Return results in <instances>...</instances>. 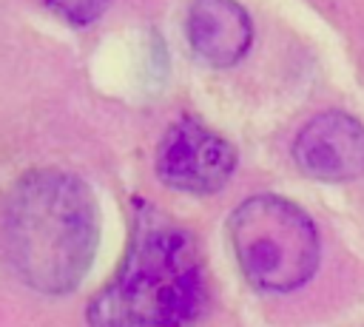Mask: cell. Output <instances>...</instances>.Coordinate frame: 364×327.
Returning a JSON list of instances; mask_svg holds the SVG:
<instances>
[{
  "instance_id": "6da1fadb",
  "label": "cell",
  "mask_w": 364,
  "mask_h": 327,
  "mask_svg": "<svg viewBox=\"0 0 364 327\" xmlns=\"http://www.w3.org/2000/svg\"><path fill=\"white\" fill-rule=\"evenodd\" d=\"M100 242L91 188L65 171H31L14 182L0 210L9 267L40 293H71L88 273Z\"/></svg>"
},
{
  "instance_id": "7a4b0ae2",
  "label": "cell",
  "mask_w": 364,
  "mask_h": 327,
  "mask_svg": "<svg viewBox=\"0 0 364 327\" xmlns=\"http://www.w3.org/2000/svg\"><path fill=\"white\" fill-rule=\"evenodd\" d=\"M205 264L191 230L139 202L114 279L91 299V327H193L205 307Z\"/></svg>"
},
{
  "instance_id": "3957f363",
  "label": "cell",
  "mask_w": 364,
  "mask_h": 327,
  "mask_svg": "<svg viewBox=\"0 0 364 327\" xmlns=\"http://www.w3.org/2000/svg\"><path fill=\"white\" fill-rule=\"evenodd\" d=\"M228 236L245 279L259 290H293L318 264L316 225L299 205L276 193L245 199L230 213Z\"/></svg>"
},
{
  "instance_id": "277c9868",
  "label": "cell",
  "mask_w": 364,
  "mask_h": 327,
  "mask_svg": "<svg viewBox=\"0 0 364 327\" xmlns=\"http://www.w3.org/2000/svg\"><path fill=\"white\" fill-rule=\"evenodd\" d=\"M233 168V145L196 119L173 122L156 148V173L173 191L213 193L230 179Z\"/></svg>"
},
{
  "instance_id": "5b68a950",
  "label": "cell",
  "mask_w": 364,
  "mask_h": 327,
  "mask_svg": "<svg viewBox=\"0 0 364 327\" xmlns=\"http://www.w3.org/2000/svg\"><path fill=\"white\" fill-rule=\"evenodd\" d=\"M293 159L313 179H355L364 173V125L344 111H324L299 131Z\"/></svg>"
},
{
  "instance_id": "8992f818",
  "label": "cell",
  "mask_w": 364,
  "mask_h": 327,
  "mask_svg": "<svg viewBox=\"0 0 364 327\" xmlns=\"http://www.w3.org/2000/svg\"><path fill=\"white\" fill-rule=\"evenodd\" d=\"M185 28L196 57L210 65H233L253 40L250 17L236 0H193Z\"/></svg>"
},
{
  "instance_id": "52a82bcc",
  "label": "cell",
  "mask_w": 364,
  "mask_h": 327,
  "mask_svg": "<svg viewBox=\"0 0 364 327\" xmlns=\"http://www.w3.org/2000/svg\"><path fill=\"white\" fill-rule=\"evenodd\" d=\"M46 6L71 26H88L105 11L108 0H46Z\"/></svg>"
}]
</instances>
